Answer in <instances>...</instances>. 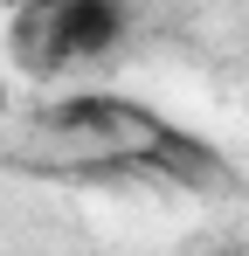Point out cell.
Segmentation results:
<instances>
[{"label":"cell","instance_id":"3","mask_svg":"<svg viewBox=\"0 0 249 256\" xmlns=\"http://www.w3.org/2000/svg\"><path fill=\"white\" fill-rule=\"evenodd\" d=\"M0 111H7V84H0Z\"/></svg>","mask_w":249,"mask_h":256},{"label":"cell","instance_id":"2","mask_svg":"<svg viewBox=\"0 0 249 256\" xmlns=\"http://www.w3.org/2000/svg\"><path fill=\"white\" fill-rule=\"evenodd\" d=\"M21 7H35V14H56V7H62V0H21Z\"/></svg>","mask_w":249,"mask_h":256},{"label":"cell","instance_id":"1","mask_svg":"<svg viewBox=\"0 0 249 256\" xmlns=\"http://www.w3.org/2000/svg\"><path fill=\"white\" fill-rule=\"evenodd\" d=\"M124 28V7L118 0H62L48 14V48L62 62H83V56H104Z\"/></svg>","mask_w":249,"mask_h":256}]
</instances>
